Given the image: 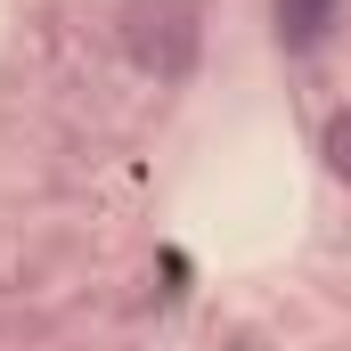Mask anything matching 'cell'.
I'll use <instances>...</instances> for the list:
<instances>
[{"mask_svg":"<svg viewBox=\"0 0 351 351\" xmlns=\"http://www.w3.org/2000/svg\"><path fill=\"white\" fill-rule=\"evenodd\" d=\"M335 8L343 0H278V41L286 49H319L327 25H335Z\"/></svg>","mask_w":351,"mask_h":351,"instance_id":"6da1fadb","label":"cell"},{"mask_svg":"<svg viewBox=\"0 0 351 351\" xmlns=\"http://www.w3.org/2000/svg\"><path fill=\"white\" fill-rule=\"evenodd\" d=\"M319 156H327V172H335V180L351 188V106L335 114V123H327V139H319Z\"/></svg>","mask_w":351,"mask_h":351,"instance_id":"7a4b0ae2","label":"cell"}]
</instances>
